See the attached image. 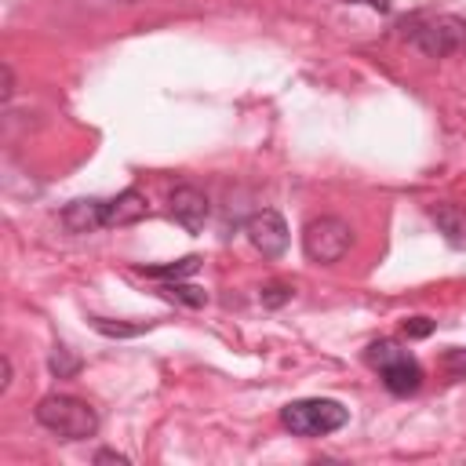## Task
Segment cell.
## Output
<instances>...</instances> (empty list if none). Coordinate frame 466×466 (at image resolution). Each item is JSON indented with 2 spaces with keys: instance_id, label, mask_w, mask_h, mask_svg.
<instances>
[{
  "instance_id": "obj_1",
  "label": "cell",
  "mask_w": 466,
  "mask_h": 466,
  "mask_svg": "<svg viewBox=\"0 0 466 466\" xmlns=\"http://www.w3.org/2000/svg\"><path fill=\"white\" fill-rule=\"evenodd\" d=\"M33 415L44 430H51L62 441H87L98 433V411L87 400L69 397V393H47Z\"/></svg>"
},
{
  "instance_id": "obj_2",
  "label": "cell",
  "mask_w": 466,
  "mask_h": 466,
  "mask_svg": "<svg viewBox=\"0 0 466 466\" xmlns=\"http://www.w3.org/2000/svg\"><path fill=\"white\" fill-rule=\"evenodd\" d=\"M280 422L295 437H328L350 422V408H342L331 397H302L280 408Z\"/></svg>"
},
{
  "instance_id": "obj_3",
  "label": "cell",
  "mask_w": 466,
  "mask_h": 466,
  "mask_svg": "<svg viewBox=\"0 0 466 466\" xmlns=\"http://www.w3.org/2000/svg\"><path fill=\"white\" fill-rule=\"evenodd\" d=\"M364 360L382 375V386H386L393 397H408V393H415V390L422 386V368H419V360H415L408 350H400V342H393V339L371 342V346L364 350Z\"/></svg>"
},
{
  "instance_id": "obj_4",
  "label": "cell",
  "mask_w": 466,
  "mask_h": 466,
  "mask_svg": "<svg viewBox=\"0 0 466 466\" xmlns=\"http://www.w3.org/2000/svg\"><path fill=\"white\" fill-rule=\"evenodd\" d=\"M350 244H353V229H350V222L339 218V215H317V218H309L306 229H302V251H306V258L317 262V266L339 262V258L350 251Z\"/></svg>"
},
{
  "instance_id": "obj_5",
  "label": "cell",
  "mask_w": 466,
  "mask_h": 466,
  "mask_svg": "<svg viewBox=\"0 0 466 466\" xmlns=\"http://www.w3.org/2000/svg\"><path fill=\"white\" fill-rule=\"evenodd\" d=\"M411 44L430 58H448L466 51V18L459 15H433L411 25Z\"/></svg>"
},
{
  "instance_id": "obj_6",
  "label": "cell",
  "mask_w": 466,
  "mask_h": 466,
  "mask_svg": "<svg viewBox=\"0 0 466 466\" xmlns=\"http://www.w3.org/2000/svg\"><path fill=\"white\" fill-rule=\"evenodd\" d=\"M244 233L251 240L255 251H262V258H280L288 251V222L280 211L262 208L244 222Z\"/></svg>"
},
{
  "instance_id": "obj_7",
  "label": "cell",
  "mask_w": 466,
  "mask_h": 466,
  "mask_svg": "<svg viewBox=\"0 0 466 466\" xmlns=\"http://www.w3.org/2000/svg\"><path fill=\"white\" fill-rule=\"evenodd\" d=\"M167 211H171V218L186 233H200L204 222H208V215H211V204H208L204 189H197V186H175L171 197H167Z\"/></svg>"
},
{
  "instance_id": "obj_8",
  "label": "cell",
  "mask_w": 466,
  "mask_h": 466,
  "mask_svg": "<svg viewBox=\"0 0 466 466\" xmlns=\"http://www.w3.org/2000/svg\"><path fill=\"white\" fill-rule=\"evenodd\" d=\"M62 226L69 233H95L106 226V200H95V197H80L73 204L62 208Z\"/></svg>"
},
{
  "instance_id": "obj_9",
  "label": "cell",
  "mask_w": 466,
  "mask_h": 466,
  "mask_svg": "<svg viewBox=\"0 0 466 466\" xmlns=\"http://www.w3.org/2000/svg\"><path fill=\"white\" fill-rule=\"evenodd\" d=\"M149 215V200L142 189H124L113 200H106V226H135Z\"/></svg>"
},
{
  "instance_id": "obj_10",
  "label": "cell",
  "mask_w": 466,
  "mask_h": 466,
  "mask_svg": "<svg viewBox=\"0 0 466 466\" xmlns=\"http://www.w3.org/2000/svg\"><path fill=\"white\" fill-rule=\"evenodd\" d=\"M430 218H433L437 233H441L451 248L466 251V208H459V204H433V208H430Z\"/></svg>"
},
{
  "instance_id": "obj_11",
  "label": "cell",
  "mask_w": 466,
  "mask_h": 466,
  "mask_svg": "<svg viewBox=\"0 0 466 466\" xmlns=\"http://www.w3.org/2000/svg\"><path fill=\"white\" fill-rule=\"evenodd\" d=\"M197 266H200V258H197V255H186V258H178V262L142 266V273H146V277H153V280H182V277L197 273Z\"/></svg>"
},
{
  "instance_id": "obj_12",
  "label": "cell",
  "mask_w": 466,
  "mask_h": 466,
  "mask_svg": "<svg viewBox=\"0 0 466 466\" xmlns=\"http://www.w3.org/2000/svg\"><path fill=\"white\" fill-rule=\"evenodd\" d=\"M295 295V288L291 284H284V280H269L262 291H258V299H262V306H269V309H277V306H284L288 299Z\"/></svg>"
},
{
  "instance_id": "obj_13",
  "label": "cell",
  "mask_w": 466,
  "mask_h": 466,
  "mask_svg": "<svg viewBox=\"0 0 466 466\" xmlns=\"http://www.w3.org/2000/svg\"><path fill=\"white\" fill-rule=\"evenodd\" d=\"M91 328L102 331V335H113V339H131V335L146 331V324H109L106 317H91Z\"/></svg>"
},
{
  "instance_id": "obj_14",
  "label": "cell",
  "mask_w": 466,
  "mask_h": 466,
  "mask_svg": "<svg viewBox=\"0 0 466 466\" xmlns=\"http://www.w3.org/2000/svg\"><path fill=\"white\" fill-rule=\"evenodd\" d=\"M47 364H51V371H55L58 379H69V375H76V371H80V360H76L66 346H55V353H51V360H47Z\"/></svg>"
},
{
  "instance_id": "obj_15",
  "label": "cell",
  "mask_w": 466,
  "mask_h": 466,
  "mask_svg": "<svg viewBox=\"0 0 466 466\" xmlns=\"http://www.w3.org/2000/svg\"><path fill=\"white\" fill-rule=\"evenodd\" d=\"M164 291H167L171 299H182L186 306H204V302H208V295H204L200 288H186V284H178V280H171Z\"/></svg>"
},
{
  "instance_id": "obj_16",
  "label": "cell",
  "mask_w": 466,
  "mask_h": 466,
  "mask_svg": "<svg viewBox=\"0 0 466 466\" xmlns=\"http://www.w3.org/2000/svg\"><path fill=\"white\" fill-rule=\"evenodd\" d=\"M444 368H448V375H455V379H462V375H466V350H459V346H451V350L444 353Z\"/></svg>"
},
{
  "instance_id": "obj_17",
  "label": "cell",
  "mask_w": 466,
  "mask_h": 466,
  "mask_svg": "<svg viewBox=\"0 0 466 466\" xmlns=\"http://www.w3.org/2000/svg\"><path fill=\"white\" fill-rule=\"evenodd\" d=\"M433 331V320H426V317H411V320H404V335L408 339H426Z\"/></svg>"
},
{
  "instance_id": "obj_18",
  "label": "cell",
  "mask_w": 466,
  "mask_h": 466,
  "mask_svg": "<svg viewBox=\"0 0 466 466\" xmlns=\"http://www.w3.org/2000/svg\"><path fill=\"white\" fill-rule=\"evenodd\" d=\"M0 95H4V102L15 95V69H11L7 62H4V91H0Z\"/></svg>"
},
{
  "instance_id": "obj_19",
  "label": "cell",
  "mask_w": 466,
  "mask_h": 466,
  "mask_svg": "<svg viewBox=\"0 0 466 466\" xmlns=\"http://www.w3.org/2000/svg\"><path fill=\"white\" fill-rule=\"evenodd\" d=\"M95 462H120V466H124V462H127V455H120V451H109V448H102V451L95 455Z\"/></svg>"
},
{
  "instance_id": "obj_20",
  "label": "cell",
  "mask_w": 466,
  "mask_h": 466,
  "mask_svg": "<svg viewBox=\"0 0 466 466\" xmlns=\"http://www.w3.org/2000/svg\"><path fill=\"white\" fill-rule=\"evenodd\" d=\"M0 364H4V379H0V393H7V386H11V375H15V368H11V357H4Z\"/></svg>"
},
{
  "instance_id": "obj_21",
  "label": "cell",
  "mask_w": 466,
  "mask_h": 466,
  "mask_svg": "<svg viewBox=\"0 0 466 466\" xmlns=\"http://www.w3.org/2000/svg\"><path fill=\"white\" fill-rule=\"evenodd\" d=\"M350 4H364V7H371V11H379V15L390 11V0H350Z\"/></svg>"
}]
</instances>
